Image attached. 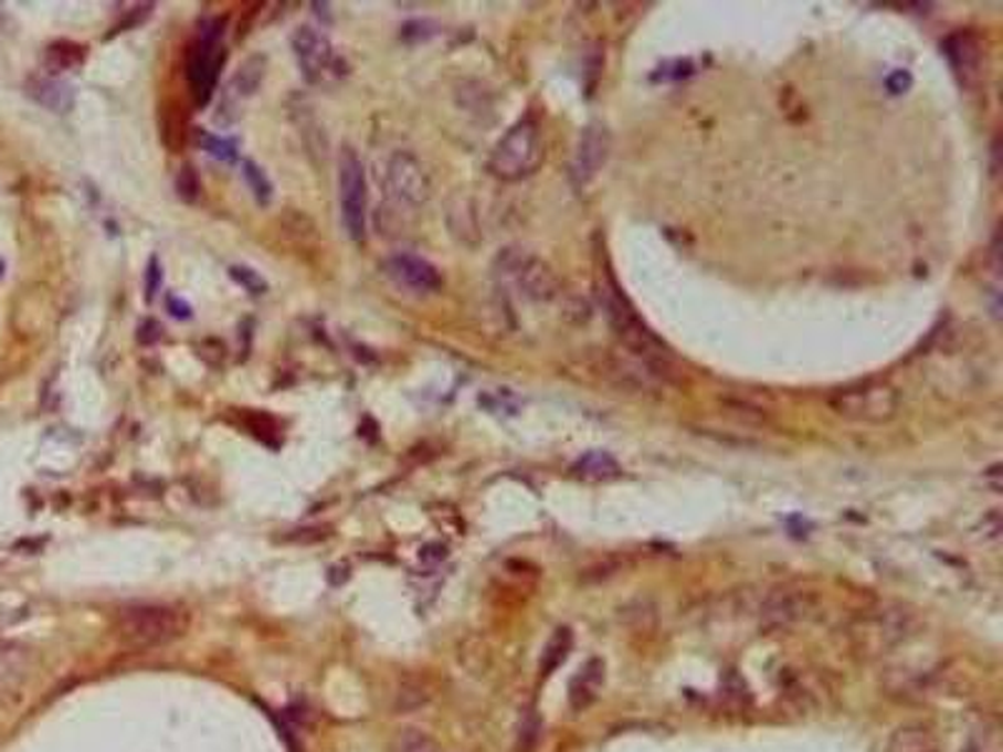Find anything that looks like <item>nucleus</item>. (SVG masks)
Returning <instances> with one entry per match:
<instances>
[{"mask_svg":"<svg viewBox=\"0 0 1003 752\" xmlns=\"http://www.w3.org/2000/svg\"><path fill=\"white\" fill-rule=\"evenodd\" d=\"M600 304L602 309L608 314V321L612 331L617 333V339L625 343V349L633 354L635 359L645 361V364L667 371L671 374V351H667L665 343L655 337L653 329L637 317V311L633 309V304L625 299V294L617 289L615 278L605 276L600 282Z\"/></svg>","mask_w":1003,"mask_h":752,"instance_id":"1","label":"nucleus"},{"mask_svg":"<svg viewBox=\"0 0 1003 752\" xmlns=\"http://www.w3.org/2000/svg\"><path fill=\"white\" fill-rule=\"evenodd\" d=\"M545 159V144L540 124L535 118H522L499 138L495 151L489 156V171L499 181L515 183L532 176Z\"/></svg>","mask_w":1003,"mask_h":752,"instance_id":"2","label":"nucleus"},{"mask_svg":"<svg viewBox=\"0 0 1003 752\" xmlns=\"http://www.w3.org/2000/svg\"><path fill=\"white\" fill-rule=\"evenodd\" d=\"M828 406L848 422L886 424L898 414L900 394L888 379H863L833 392Z\"/></svg>","mask_w":1003,"mask_h":752,"instance_id":"3","label":"nucleus"},{"mask_svg":"<svg viewBox=\"0 0 1003 752\" xmlns=\"http://www.w3.org/2000/svg\"><path fill=\"white\" fill-rule=\"evenodd\" d=\"M189 622L183 612L166 605H136L118 615V635L134 649H156L181 639Z\"/></svg>","mask_w":1003,"mask_h":752,"instance_id":"4","label":"nucleus"},{"mask_svg":"<svg viewBox=\"0 0 1003 752\" xmlns=\"http://www.w3.org/2000/svg\"><path fill=\"white\" fill-rule=\"evenodd\" d=\"M224 28L226 18H209V21H203L199 28L197 43H193L189 51V61H186V71H189V81L199 106L209 104L213 86H217L219 81V73L224 68L226 51L224 45H221Z\"/></svg>","mask_w":1003,"mask_h":752,"instance_id":"5","label":"nucleus"},{"mask_svg":"<svg viewBox=\"0 0 1003 752\" xmlns=\"http://www.w3.org/2000/svg\"><path fill=\"white\" fill-rule=\"evenodd\" d=\"M339 201L344 231L361 244L367 239V179L365 166L349 146H344L339 156Z\"/></svg>","mask_w":1003,"mask_h":752,"instance_id":"6","label":"nucleus"},{"mask_svg":"<svg viewBox=\"0 0 1003 752\" xmlns=\"http://www.w3.org/2000/svg\"><path fill=\"white\" fill-rule=\"evenodd\" d=\"M384 186L389 199L402 203V206L416 209L430 199V176L422 169V163L407 151H397L389 159Z\"/></svg>","mask_w":1003,"mask_h":752,"instance_id":"7","label":"nucleus"},{"mask_svg":"<svg viewBox=\"0 0 1003 752\" xmlns=\"http://www.w3.org/2000/svg\"><path fill=\"white\" fill-rule=\"evenodd\" d=\"M502 266H505V272L513 276L517 289L522 292L527 299L550 301L560 294V282H557L555 274L550 272V266L540 262L537 256L519 254V251H507L505 258H502Z\"/></svg>","mask_w":1003,"mask_h":752,"instance_id":"8","label":"nucleus"},{"mask_svg":"<svg viewBox=\"0 0 1003 752\" xmlns=\"http://www.w3.org/2000/svg\"><path fill=\"white\" fill-rule=\"evenodd\" d=\"M914 627L911 612L900 607H886L873 612V615L861 619V627L856 629V637L861 639V647L868 653H884V649L896 647L904 643Z\"/></svg>","mask_w":1003,"mask_h":752,"instance_id":"9","label":"nucleus"},{"mask_svg":"<svg viewBox=\"0 0 1003 752\" xmlns=\"http://www.w3.org/2000/svg\"><path fill=\"white\" fill-rule=\"evenodd\" d=\"M292 49L304 78L309 83H319L329 76L334 66V49L327 35L312 25H299L292 35Z\"/></svg>","mask_w":1003,"mask_h":752,"instance_id":"10","label":"nucleus"},{"mask_svg":"<svg viewBox=\"0 0 1003 752\" xmlns=\"http://www.w3.org/2000/svg\"><path fill=\"white\" fill-rule=\"evenodd\" d=\"M610 153V136L602 126H588L578 138L572 153L570 176L578 189H584L600 173Z\"/></svg>","mask_w":1003,"mask_h":752,"instance_id":"11","label":"nucleus"},{"mask_svg":"<svg viewBox=\"0 0 1003 752\" xmlns=\"http://www.w3.org/2000/svg\"><path fill=\"white\" fill-rule=\"evenodd\" d=\"M943 53L965 88L979 86L983 76V43L976 33L956 31L943 41Z\"/></svg>","mask_w":1003,"mask_h":752,"instance_id":"12","label":"nucleus"},{"mask_svg":"<svg viewBox=\"0 0 1003 752\" xmlns=\"http://www.w3.org/2000/svg\"><path fill=\"white\" fill-rule=\"evenodd\" d=\"M387 274L394 278L399 286L416 294H434L442 289V274L436 266L414 254H394L387 258Z\"/></svg>","mask_w":1003,"mask_h":752,"instance_id":"13","label":"nucleus"},{"mask_svg":"<svg viewBox=\"0 0 1003 752\" xmlns=\"http://www.w3.org/2000/svg\"><path fill=\"white\" fill-rule=\"evenodd\" d=\"M760 622L768 629L791 627L795 622L805 619L807 615V597L793 590H773L768 592L763 602H760Z\"/></svg>","mask_w":1003,"mask_h":752,"instance_id":"14","label":"nucleus"},{"mask_svg":"<svg viewBox=\"0 0 1003 752\" xmlns=\"http://www.w3.org/2000/svg\"><path fill=\"white\" fill-rule=\"evenodd\" d=\"M31 672H33L31 649L11 643V639H0V690H11V687L25 682Z\"/></svg>","mask_w":1003,"mask_h":752,"instance_id":"15","label":"nucleus"},{"mask_svg":"<svg viewBox=\"0 0 1003 752\" xmlns=\"http://www.w3.org/2000/svg\"><path fill=\"white\" fill-rule=\"evenodd\" d=\"M28 96L43 108L55 110V114H68L73 104H76V93H73L68 83L53 76L31 78V83H28Z\"/></svg>","mask_w":1003,"mask_h":752,"instance_id":"16","label":"nucleus"},{"mask_svg":"<svg viewBox=\"0 0 1003 752\" xmlns=\"http://www.w3.org/2000/svg\"><path fill=\"white\" fill-rule=\"evenodd\" d=\"M886 752H941L936 732L921 722H904L886 742Z\"/></svg>","mask_w":1003,"mask_h":752,"instance_id":"17","label":"nucleus"},{"mask_svg":"<svg viewBox=\"0 0 1003 752\" xmlns=\"http://www.w3.org/2000/svg\"><path fill=\"white\" fill-rule=\"evenodd\" d=\"M572 475L584 481H612L622 475V467L608 452H588L572 464Z\"/></svg>","mask_w":1003,"mask_h":752,"instance_id":"18","label":"nucleus"},{"mask_svg":"<svg viewBox=\"0 0 1003 752\" xmlns=\"http://www.w3.org/2000/svg\"><path fill=\"white\" fill-rule=\"evenodd\" d=\"M282 231L292 246L312 251L319 246V229L314 221L299 209H286L282 216Z\"/></svg>","mask_w":1003,"mask_h":752,"instance_id":"19","label":"nucleus"},{"mask_svg":"<svg viewBox=\"0 0 1003 752\" xmlns=\"http://www.w3.org/2000/svg\"><path fill=\"white\" fill-rule=\"evenodd\" d=\"M161 136L173 153L183 151L186 141H189V116H186V108L179 100H169V104L161 106Z\"/></svg>","mask_w":1003,"mask_h":752,"instance_id":"20","label":"nucleus"},{"mask_svg":"<svg viewBox=\"0 0 1003 752\" xmlns=\"http://www.w3.org/2000/svg\"><path fill=\"white\" fill-rule=\"evenodd\" d=\"M264 76H266V59H264V55H258V53L249 55V59L236 68L229 88L234 91L236 96H254V93L258 91V86H262Z\"/></svg>","mask_w":1003,"mask_h":752,"instance_id":"21","label":"nucleus"},{"mask_svg":"<svg viewBox=\"0 0 1003 752\" xmlns=\"http://www.w3.org/2000/svg\"><path fill=\"white\" fill-rule=\"evenodd\" d=\"M83 59H86V51H83V45L71 43V41H55V43L49 45V49H45L43 63H45V68H49L51 73H63V71L78 68L81 63H83Z\"/></svg>","mask_w":1003,"mask_h":752,"instance_id":"22","label":"nucleus"},{"mask_svg":"<svg viewBox=\"0 0 1003 752\" xmlns=\"http://www.w3.org/2000/svg\"><path fill=\"white\" fill-rule=\"evenodd\" d=\"M426 700H430V690H426V685L420 680H407L399 685V690L394 695V708L399 712H412V710H420Z\"/></svg>","mask_w":1003,"mask_h":752,"instance_id":"23","label":"nucleus"},{"mask_svg":"<svg viewBox=\"0 0 1003 752\" xmlns=\"http://www.w3.org/2000/svg\"><path fill=\"white\" fill-rule=\"evenodd\" d=\"M570 647H572V635H570V629H568V627H560V629H557V633H555V637L550 639V645H547V649H545V655H542V670H545V672H552L557 665L564 663V657H568Z\"/></svg>","mask_w":1003,"mask_h":752,"instance_id":"24","label":"nucleus"},{"mask_svg":"<svg viewBox=\"0 0 1003 752\" xmlns=\"http://www.w3.org/2000/svg\"><path fill=\"white\" fill-rule=\"evenodd\" d=\"M199 144H201L203 151H207L209 156H213V159H219V161H224V163L236 161V146L231 144L229 138H221L217 134L201 131L199 134Z\"/></svg>","mask_w":1003,"mask_h":752,"instance_id":"25","label":"nucleus"},{"mask_svg":"<svg viewBox=\"0 0 1003 752\" xmlns=\"http://www.w3.org/2000/svg\"><path fill=\"white\" fill-rule=\"evenodd\" d=\"M394 752H440L436 742L422 730H404L394 742Z\"/></svg>","mask_w":1003,"mask_h":752,"instance_id":"26","label":"nucleus"},{"mask_svg":"<svg viewBox=\"0 0 1003 752\" xmlns=\"http://www.w3.org/2000/svg\"><path fill=\"white\" fill-rule=\"evenodd\" d=\"M540 732H542V722L537 718L535 712H527L525 720L519 722V735H517V752H535L537 742H540Z\"/></svg>","mask_w":1003,"mask_h":752,"instance_id":"27","label":"nucleus"},{"mask_svg":"<svg viewBox=\"0 0 1003 752\" xmlns=\"http://www.w3.org/2000/svg\"><path fill=\"white\" fill-rule=\"evenodd\" d=\"M244 176H246V181L251 186V191H254L256 201L262 203V206H266L268 199H272V193H274L272 181L266 179V173L258 169L254 161H244Z\"/></svg>","mask_w":1003,"mask_h":752,"instance_id":"28","label":"nucleus"},{"mask_svg":"<svg viewBox=\"0 0 1003 752\" xmlns=\"http://www.w3.org/2000/svg\"><path fill=\"white\" fill-rule=\"evenodd\" d=\"M229 274L239 286H244L249 294H264L268 286L262 278V274L254 272V268H249V266H231Z\"/></svg>","mask_w":1003,"mask_h":752,"instance_id":"29","label":"nucleus"},{"mask_svg":"<svg viewBox=\"0 0 1003 752\" xmlns=\"http://www.w3.org/2000/svg\"><path fill=\"white\" fill-rule=\"evenodd\" d=\"M176 191H179V197L183 201H197L199 199L201 183H199L197 171H193V166H181V171L176 173Z\"/></svg>","mask_w":1003,"mask_h":752,"instance_id":"30","label":"nucleus"},{"mask_svg":"<svg viewBox=\"0 0 1003 752\" xmlns=\"http://www.w3.org/2000/svg\"><path fill=\"white\" fill-rule=\"evenodd\" d=\"M911 83L914 81H911V76H908V71H896L894 76H888L886 86H888L890 93H896V96H898V93H906L908 88H911Z\"/></svg>","mask_w":1003,"mask_h":752,"instance_id":"31","label":"nucleus"},{"mask_svg":"<svg viewBox=\"0 0 1003 752\" xmlns=\"http://www.w3.org/2000/svg\"><path fill=\"white\" fill-rule=\"evenodd\" d=\"M161 339V327L156 321H146L141 324V329H138V341L141 343H154V341H159Z\"/></svg>","mask_w":1003,"mask_h":752,"instance_id":"32","label":"nucleus"},{"mask_svg":"<svg viewBox=\"0 0 1003 752\" xmlns=\"http://www.w3.org/2000/svg\"><path fill=\"white\" fill-rule=\"evenodd\" d=\"M159 284H161V268H159V262H151V266H148V282H146V296L148 299H151V296L156 294V289H159Z\"/></svg>","mask_w":1003,"mask_h":752,"instance_id":"33","label":"nucleus"},{"mask_svg":"<svg viewBox=\"0 0 1003 752\" xmlns=\"http://www.w3.org/2000/svg\"><path fill=\"white\" fill-rule=\"evenodd\" d=\"M169 306H171V314H176L179 319H186V317H189V311H191L189 304H183L181 299H176V296H171Z\"/></svg>","mask_w":1003,"mask_h":752,"instance_id":"34","label":"nucleus"}]
</instances>
